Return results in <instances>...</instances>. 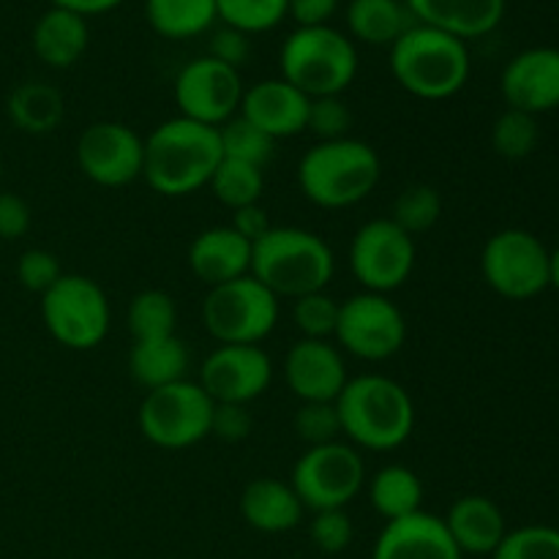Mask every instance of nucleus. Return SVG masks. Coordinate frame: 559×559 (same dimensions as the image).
<instances>
[{
	"label": "nucleus",
	"mask_w": 559,
	"mask_h": 559,
	"mask_svg": "<svg viewBox=\"0 0 559 559\" xmlns=\"http://www.w3.org/2000/svg\"><path fill=\"white\" fill-rule=\"evenodd\" d=\"M76 167L102 189H123L142 178L145 140L120 120L91 123L76 140Z\"/></svg>",
	"instance_id": "2eb2a0df"
},
{
	"label": "nucleus",
	"mask_w": 559,
	"mask_h": 559,
	"mask_svg": "<svg viewBox=\"0 0 559 559\" xmlns=\"http://www.w3.org/2000/svg\"><path fill=\"white\" fill-rule=\"evenodd\" d=\"M278 314H282L278 298L251 273L211 287L202 300V325L216 344L260 347L278 325Z\"/></svg>",
	"instance_id": "6e6552de"
},
{
	"label": "nucleus",
	"mask_w": 559,
	"mask_h": 559,
	"mask_svg": "<svg viewBox=\"0 0 559 559\" xmlns=\"http://www.w3.org/2000/svg\"><path fill=\"white\" fill-rule=\"evenodd\" d=\"M213 399L200 382L178 380L147 391L136 409L140 435L162 451H186L211 437Z\"/></svg>",
	"instance_id": "1a4fd4ad"
},
{
	"label": "nucleus",
	"mask_w": 559,
	"mask_h": 559,
	"mask_svg": "<svg viewBox=\"0 0 559 559\" xmlns=\"http://www.w3.org/2000/svg\"><path fill=\"white\" fill-rule=\"evenodd\" d=\"M197 382L213 404H251L271 388L273 360L257 344H218L202 360Z\"/></svg>",
	"instance_id": "dca6fc26"
},
{
	"label": "nucleus",
	"mask_w": 559,
	"mask_h": 559,
	"mask_svg": "<svg viewBox=\"0 0 559 559\" xmlns=\"http://www.w3.org/2000/svg\"><path fill=\"white\" fill-rule=\"evenodd\" d=\"M207 189L229 211L257 205L262 191H265V169L254 167V164L235 162V158H222Z\"/></svg>",
	"instance_id": "2f4dec72"
},
{
	"label": "nucleus",
	"mask_w": 559,
	"mask_h": 559,
	"mask_svg": "<svg viewBox=\"0 0 559 559\" xmlns=\"http://www.w3.org/2000/svg\"><path fill=\"white\" fill-rule=\"evenodd\" d=\"M147 25L169 41L202 36L218 22L216 0H145Z\"/></svg>",
	"instance_id": "c756f323"
},
{
	"label": "nucleus",
	"mask_w": 559,
	"mask_h": 559,
	"mask_svg": "<svg viewBox=\"0 0 559 559\" xmlns=\"http://www.w3.org/2000/svg\"><path fill=\"white\" fill-rule=\"evenodd\" d=\"M338 3L342 0H287V16H293L298 27L331 25Z\"/></svg>",
	"instance_id": "49530a36"
},
{
	"label": "nucleus",
	"mask_w": 559,
	"mask_h": 559,
	"mask_svg": "<svg viewBox=\"0 0 559 559\" xmlns=\"http://www.w3.org/2000/svg\"><path fill=\"white\" fill-rule=\"evenodd\" d=\"M251 276L278 300L322 293L336 276V254L325 238L304 227H271L251 246Z\"/></svg>",
	"instance_id": "20e7f679"
},
{
	"label": "nucleus",
	"mask_w": 559,
	"mask_h": 559,
	"mask_svg": "<svg viewBox=\"0 0 559 559\" xmlns=\"http://www.w3.org/2000/svg\"><path fill=\"white\" fill-rule=\"evenodd\" d=\"M445 522L435 513L418 511L413 516L385 522L371 559H462Z\"/></svg>",
	"instance_id": "aec40b11"
},
{
	"label": "nucleus",
	"mask_w": 559,
	"mask_h": 559,
	"mask_svg": "<svg viewBox=\"0 0 559 559\" xmlns=\"http://www.w3.org/2000/svg\"><path fill=\"white\" fill-rule=\"evenodd\" d=\"M549 287L559 289V246L549 251Z\"/></svg>",
	"instance_id": "8fccbe9b"
},
{
	"label": "nucleus",
	"mask_w": 559,
	"mask_h": 559,
	"mask_svg": "<svg viewBox=\"0 0 559 559\" xmlns=\"http://www.w3.org/2000/svg\"><path fill=\"white\" fill-rule=\"evenodd\" d=\"M123 0H52L55 9H66V11H74L80 16H98V14H107V11L118 9Z\"/></svg>",
	"instance_id": "09e8293b"
},
{
	"label": "nucleus",
	"mask_w": 559,
	"mask_h": 559,
	"mask_svg": "<svg viewBox=\"0 0 559 559\" xmlns=\"http://www.w3.org/2000/svg\"><path fill=\"white\" fill-rule=\"evenodd\" d=\"M289 486L304 508H311L314 513L347 508L366 486L364 456L358 448L342 440L306 448L304 456L295 462Z\"/></svg>",
	"instance_id": "9d476101"
},
{
	"label": "nucleus",
	"mask_w": 559,
	"mask_h": 559,
	"mask_svg": "<svg viewBox=\"0 0 559 559\" xmlns=\"http://www.w3.org/2000/svg\"><path fill=\"white\" fill-rule=\"evenodd\" d=\"M342 437L371 453L399 451L413 437L415 404L407 388L388 374L349 377L336 402Z\"/></svg>",
	"instance_id": "f03ea898"
},
{
	"label": "nucleus",
	"mask_w": 559,
	"mask_h": 559,
	"mask_svg": "<svg viewBox=\"0 0 559 559\" xmlns=\"http://www.w3.org/2000/svg\"><path fill=\"white\" fill-rule=\"evenodd\" d=\"M207 55L218 63L229 66V69L240 71V66L249 63L251 58V38L246 33L235 31V27H216L211 33V41H207Z\"/></svg>",
	"instance_id": "c03bdc74"
},
{
	"label": "nucleus",
	"mask_w": 559,
	"mask_h": 559,
	"mask_svg": "<svg viewBox=\"0 0 559 559\" xmlns=\"http://www.w3.org/2000/svg\"><path fill=\"white\" fill-rule=\"evenodd\" d=\"M491 559H559V530L549 524L511 530Z\"/></svg>",
	"instance_id": "e433bc0d"
},
{
	"label": "nucleus",
	"mask_w": 559,
	"mask_h": 559,
	"mask_svg": "<svg viewBox=\"0 0 559 559\" xmlns=\"http://www.w3.org/2000/svg\"><path fill=\"white\" fill-rule=\"evenodd\" d=\"M353 129V112L342 96H322L311 98L309 118H306V131L317 136V142L344 140Z\"/></svg>",
	"instance_id": "ea45409f"
},
{
	"label": "nucleus",
	"mask_w": 559,
	"mask_h": 559,
	"mask_svg": "<svg viewBox=\"0 0 559 559\" xmlns=\"http://www.w3.org/2000/svg\"><path fill=\"white\" fill-rule=\"evenodd\" d=\"M254 429V418L249 413V404H213L211 435L222 442H243L249 440Z\"/></svg>",
	"instance_id": "37998d69"
},
{
	"label": "nucleus",
	"mask_w": 559,
	"mask_h": 559,
	"mask_svg": "<svg viewBox=\"0 0 559 559\" xmlns=\"http://www.w3.org/2000/svg\"><path fill=\"white\" fill-rule=\"evenodd\" d=\"M282 80L309 98L342 96L358 76V49L333 25L295 27L278 52Z\"/></svg>",
	"instance_id": "423d86ee"
},
{
	"label": "nucleus",
	"mask_w": 559,
	"mask_h": 559,
	"mask_svg": "<svg viewBox=\"0 0 559 559\" xmlns=\"http://www.w3.org/2000/svg\"><path fill=\"white\" fill-rule=\"evenodd\" d=\"M538 142L540 129L535 115L506 109L491 126V147L497 156L508 158V162H522V158L533 156Z\"/></svg>",
	"instance_id": "f704fd0d"
},
{
	"label": "nucleus",
	"mask_w": 559,
	"mask_h": 559,
	"mask_svg": "<svg viewBox=\"0 0 559 559\" xmlns=\"http://www.w3.org/2000/svg\"><path fill=\"white\" fill-rule=\"evenodd\" d=\"M480 273L502 298L530 300L549 287V249L527 229H500L480 251Z\"/></svg>",
	"instance_id": "f8f14e48"
},
{
	"label": "nucleus",
	"mask_w": 559,
	"mask_h": 559,
	"mask_svg": "<svg viewBox=\"0 0 559 559\" xmlns=\"http://www.w3.org/2000/svg\"><path fill=\"white\" fill-rule=\"evenodd\" d=\"M369 502L385 522L424 511V480L404 464H388L369 480Z\"/></svg>",
	"instance_id": "c85d7f7f"
},
{
	"label": "nucleus",
	"mask_w": 559,
	"mask_h": 559,
	"mask_svg": "<svg viewBox=\"0 0 559 559\" xmlns=\"http://www.w3.org/2000/svg\"><path fill=\"white\" fill-rule=\"evenodd\" d=\"M31 205L20 194L0 191V240H16L31 229Z\"/></svg>",
	"instance_id": "a18cd8bd"
},
{
	"label": "nucleus",
	"mask_w": 559,
	"mask_h": 559,
	"mask_svg": "<svg viewBox=\"0 0 559 559\" xmlns=\"http://www.w3.org/2000/svg\"><path fill=\"white\" fill-rule=\"evenodd\" d=\"M126 322L134 342L173 336L178 328V304L164 289H142L131 298Z\"/></svg>",
	"instance_id": "7c9ffc66"
},
{
	"label": "nucleus",
	"mask_w": 559,
	"mask_h": 559,
	"mask_svg": "<svg viewBox=\"0 0 559 559\" xmlns=\"http://www.w3.org/2000/svg\"><path fill=\"white\" fill-rule=\"evenodd\" d=\"M388 60L393 80L420 102L453 98L464 91L473 69L467 41L420 22L391 44Z\"/></svg>",
	"instance_id": "7ed1b4c3"
},
{
	"label": "nucleus",
	"mask_w": 559,
	"mask_h": 559,
	"mask_svg": "<svg viewBox=\"0 0 559 559\" xmlns=\"http://www.w3.org/2000/svg\"><path fill=\"white\" fill-rule=\"evenodd\" d=\"M415 22L473 41L495 31L506 16V0H404Z\"/></svg>",
	"instance_id": "4be33fe9"
},
{
	"label": "nucleus",
	"mask_w": 559,
	"mask_h": 559,
	"mask_svg": "<svg viewBox=\"0 0 559 559\" xmlns=\"http://www.w3.org/2000/svg\"><path fill=\"white\" fill-rule=\"evenodd\" d=\"M243 91L240 71L218 63L211 55L189 60L178 71L173 85L180 118L197 120V123L213 126V129H222L227 120L240 112Z\"/></svg>",
	"instance_id": "4468645a"
},
{
	"label": "nucleus",
	"mask_w": 559,
	"mask_h": 559,
	"mask_svg": "<svg viewBox=\"0 0 559 559\" xmlns=\"http://www.w3.org/2000/svg\"><path fill=\"white\" fill-rule=\"evenodd\" d=\"M41 320L49 336L66 349L98 347L112 328V306L107 293L91 276L63 273L47 293L41 295Z\"/></svg>",
	"instance_id": "0eeeda50"
},
{
	"label": "nucleus",
	"mask_w": 559,
	"mask_h": 559,
	"mask_svg": "<svg viewBox=\"0 0 559 559\" xmlns=\"http://www.w3.org/2000/svg\"><path fill=\"white\" fill-rule=\"evenodd\" d=\"M415 238L391 218L360 224L349 243V271L364 293L391 295L409 282L415 271Z\"/></svg>",
	"instance_id": "ddd939ff"
},
{
	"label": "nucleus",
	"mask_w": 559,
	"mask_h": 559,
	"mask_svg": "<svg viewBox=\"0 0 559 559\" xmlns=\"http://www.w3.org/2000/svg\"><path fill=\"white\" fill-rule=\"evenodd\" d=\"M309 104L311 98L306 93H300L282 76H271V80H260L257 85L246 87L238 115L278 142L306 131Z\"/></svg>",
	"instance_id": "6ab92c4d"
},
{
	"label": "nucleus",
	"mask_w": 559,
	"mask_h": 559,
	"mask_svg": "<svg viewBox=\"0 0 559 559\" xmlns=\"http://www.w3.org/2000/svg\"><path fill=\"white\" fill-rule=\"evenodd\" d=\"M60 276H63L60 260L47 249H27L22 251L20 260H16V282H20L27 293H36L38 298H41Z\"/></svg>",
	"instance_id": "79ce46f5"
},
{
	"label": "nucleus",
	"mask_w": 559,
	"mask_h": 559,
	"mask_svg": "<svg viewBox=\"0 0 559 559\" xmlns=\"http://www.w3.org/2000/svg\"><path fill=\"white\" fill-rule=\"evenodd\" d=\"M189 267L207 289L251 273V243L233 227H207L189 243Z\"/></svg>",
	"instance_id": "412c9836"
},
{
	"label": "nucleus",
	"mask_w": 559,
	"mask_h": 559,
	"mask_svg": "<svg viewBox=\"0 0 559 559\" xmlns=\"http://www.w3.org/2000/svg\"><path fill=\"white\" fill-rule=\"evenodd\" d=\"M415 20L404 0H349L347 36L369 47H391Z\"/></svg>",
	"instance_id": "bb28decb"
},
{
	"label": "nucleus",
	"mask_w": 559,
	"mask_h": 559,
	"mask_svg": "<svg viewBox=\"0 0 559 559\" xmlns=\"http://www.w3.org/2000/svg\"><path fill=\"white\" fill-rule=\"evenodd\" d=\"M442 216V197L435 186L413 183L399 191L393 202L391 222L399 224L407 235H424L431 227H437Z\"/></svg>",
	"instance_id": "473e14b6"
},
{
	"label": "nucleus",
	"mask_w": 559,
	"mask_h": 559,
	"mask_svg": "<svg viewBox=\"0 0 559 559\" xmlns=\"http://www.w3.org/2000/svg\"><path fill=\"white\" fill-rule=\"evenodd\" d=\"M508 109L544 115L559 107V49L530 47L508 60L500 76Z\"/></svg>",
	"instance_id": "a211bd4d"
},
{
	"label": "nucleus",
	"mask_w": 559,
	"mask_h": 559,
	"mask_svg": "<svg viewBox=\"0 0 559 559\" xmlns=\"http://www.w3.org/2000/svg\"><path fill=\"white\" fill-rule=\"evenodd\" d=\"M33 52L49 69H71L80 63L91 44L85 16L66 9H47L33 25Z\"/></svg>",
	"instance_id": "393cba45"
},
{
	"label": "nucleus",
	"mask_w": 559,
	"mask_h": 559,
	"mask_svg": "<svg viewBox=\"0 0 559 559\" xmlns=\"http://www.w3.org/2000/svg\"><path fill=\"white\" fill-rule=\"evenodd\" d=\"M353 519L347 516L344 508H333V511H317L311 519L309 538L322 555H342L349 544H353Z\"/></svg>",
	"instance_id": "a19ab883"
},
{
	"label": "nucleus",
	"mask_w": 559,
	"mask_h": 559,
	"mask_svg": "<svg viewBox=\"0 0 559 559\" xmlns=\"http://www.w3.org/2000/svg\"><path fill=\"white\" fill-rule=\"evenodd\" d=\"M186 369H189V349H186V342L178 333L164 338L134 342L129 353L131 380L140 388H145V393L186 380Z\"/></svg>",
	"instance_id": "a878e982"
},
{
	"label": "nucleus",
	"mask_w": 559,
	"mask_h": 559,
	"mask_svg": "<svg viewBox=\"0 0 559 559\" xmlns=\"http://www.w3.org/2000/svg\"><path fill=\"white\" fill-rule=\"evenodd\" d=\"M382 178V158L369 142L344 140L317 142L300 156L298 186L311 205L322 211H344L377 189Z\"/></svg>",
	"instance_id": "39448f33"
},
{
	"label": "nucleus",
	"mask_w": 559,
	"mask_h": 559,
	"mask_svg": "<svg viewBox=\"0 0 559 559\" xmlns=\"http://www.w3.org/2000/svg\"><path fill=\"white\" fill-rule=\"evenodd\" d=\"M240 516L251 530H260V533H289L300 524L304 502L284 480L254 478L251 484H246L243 495H240Z\"/></svg>",
	"instance_id": "b1692460"
},
{
	"label": "nucleus",
	"mask_w": 559,
	"mask_h": 559,
	"mask_svg": "<svg viewBox=\"0 0 559 559\" xmlns=\"http://www.w3.org/2000/svg\"><path fill=\"white\" fill-rule=\"evenodd\" d=\"M293 429L306 448L328 445L342 440V420L333 402H300L293 418Z\"/></svg>",
	"instance_id": "58836bf2"
},
{
	"label": "nucleus",
	"mask_w": 559,
	"mask_h": 559,
	"mask_svg": "<svg viewBox=\"0 0 559 559\" xmlns=\"http://www.w3.org/2000/svg\"><path fill=\"white\" fill-rule=\"evenodd\" d=\"M338 322V300L333 295L309 293L293 300V325L300 338H333Z\"/></svg>",
	"instance_id": "4c0bfd02"
},
{
	"label": "nucleus",
	"mask_w": 559,
	"mask_h": 559,
	"mask_svg": "<svg viewBox=\"0 0 559 559\" xmlns=\"http://www.w3.org/2000/svg\"><path fill=\"white\" fill-rule=\"evenodd\" d=\"M218 129L189 118H169L145 136V167L142 178L162 197H189L207 189L222 164Z\"/></svg>",
	"instance_id": "f257e3e1"
},
{
	"label": "nucleus",
	"mask_w": 559,
	"mask_h": 559,
	"mask_svg": "<svg viewBox=\"0 0 559 559\" xmlns=\"http://www.w3.org/2000/svg\"><path fill=\"white\" fill-rule=\"evenodd\" d=\"M347 380V360L331 338H298L284 355V382L298 402H336Z\"/></svg>",
	"instance_id": "f3484780"
},
{
	"label": "nucleus",
	"mask_w": 559,
	"mask_h": 559,
	"mask_svg": "<svg viewBox=\"0 0 559 559\" xmlns=\"http://www.w3.org/2000/svg\"><path fill=\"white\" fill-rule=\"evenodd\" d=\"M453 544L462 555H495L506 538V516L495 500L484 495H464L442 516Z\"/></svg>",
	"instance_id": "5701e85b"
},
{
	"label": "nucleus",
	"mask_w": 559,
	"mask_h": 559,
	"mask_svg": "<svg viewBox=\"0 0 559 559\" xmlns=\"http://www.w3.org/2000/svg\"><path fill=\"white\" fill-rule=\"evenodd\" d=\"M229 227H233L240 238H246L251 246H254L257 240L273 227V224L271 218H267L265 207L257 202V205H246V207H238V211H233V224H229Z\"/></svg>",
	"instance_id": "de8ad7c7"
},
{
	"label": "nucleus",
	"mask_w": 559,
	"mask_h": 559,
	"mask_svg": "<svg viewBox=\"0 0 559 559\" xmlns=\"http://www.w3.org/2000/svg\"><path fill=\"white\" fill-rule=\"evenodd\" d=\"M216 14L222 25L254 36L287 20V0H216Z\"/></svg>",
	"instance_id": "72a5a7b5"
},
{
	"label": "nucleus",
	"mask_w": 559,
	"mask_h": 559,
	"mask_svg": "<svg viewBox=\"0 0 559 559\" xmlns=\"http://www.w3.org/2000/svg\"><path fill=\"white\" fill-rule=\"evenodd\" d=\"M0 191H3V158H0Z\"/></svg>",
	"instance_id": "3c124183"
},
{
	"label": "nucleus",
	"mask_w": 559,
	"mask_h": 559,
	"mask_svg": "<svg viewBox=\"0 0 559 559\" xmlns=\"http://www.w3.org/2000/svg\"><path fill=\"white\" fill-rule=\"evenodd\" d=\"M5 112L22 134H52L66 115L63 93L47 82H22L9 93Z\"/></svg>",
	"instance_id": "cd10ccee"
},
{
	"label": "nucleus",
	"mask_w": 559,
	"mask_h": 559,
	"mask_svg": "<svg viewBox=\"0 0 559 559\" xmlns=\"http://www.w3.org/2000/svg\"><path fill=\"white\" fill-rule=\"evenodd\" d=\"M218 140H222V153L224 158H235V162L254 164V167L265 169L267 162L273 158V147L276 140L260 131L257 126H251L249 120L235 115L233 120L218 129Z\"/></svg>",
	"instance_id": "c9c22d12"
},
{
	"label": "nucleus",
	"mask_w": 559,
	"mask_h": 559,
	"mask_svg": "<svg viewBox=\"0 0 559 559\" xmlns=\"http://www.w3.org/2000/svg\"><path fill=\"white\" fill-rule=\"evenodd\" d=\"M333 342L342 353L369 364H382L402 353L407 342L404 311L391 295L358 293L338 304V322Z\"/></svg>",
	"instance_id": "9b49d317"
}]
</instances>
